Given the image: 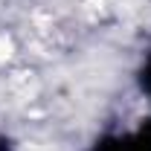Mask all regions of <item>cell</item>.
Wrapping results in <instances>:
<instances>
[{"label": "cell", "mask_w": 151, "mask_h": 151, "mask_svg": "<svg viewBox=\"0 0 151 151\" xmlns=\"http://www.w3.org/2000/svg\"><path fill=\"white\" fill-rule=\"evenodd\" d=\"M93 151H151V116L139 119L134 128H122L116 134L102 137Z\"/></svg>", "instance_id": "obj_1"}, {"label": "cell", "mask_w": 151, "mask_h": 151, "mask_svg": "<svg viewBox=\"0 0 151 151\" xmlns=\"http://www.w3.org/2000/svg\"><path fill=\"white\" fill-rule=\"evenodd\" d=\"M137 84H139V93L148 99L151 105V47L145 50V55L139 61V70H137Z\"/></svg>", "instance_id": "obj_2"}, {"label": "cell", "mask_w": 151, "mask_h": 151, "mask_svg": "<svg viewBox=\"0 0 151 151\" xmlns=\"http://www.w3.org/2000/svg\"><path fill=\"white\" fill-rule=\"evenodd\" d=\"M0 151H15V145H12V139H9L6 134H0Z\"/></svg>", "instance_id": "obj_3"}]
</instances>
